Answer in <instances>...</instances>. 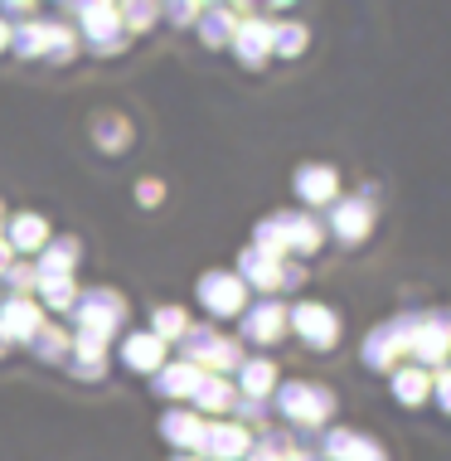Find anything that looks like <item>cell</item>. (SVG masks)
Segmentation results:
<instances>
[{"label": "cell", "instance_id": "f1b7e54d", "mask_svg": "<svg viewBox=\"0 0 451 461\" xmlns=\"http://www.w3.org/2000/svg\"><path fill=\"white\" fill-rule=\"evenodd\" d=\"M30 350L34 359H49V365H59V359H68V335L59 326H40L30 335Z\"/></svg>", "mask_w": 451, "mask_h": 461}, {"label": "cell", "instance_id": "8fae6325", "mask_svg": "<svg viewBox=\"0 0 451 461\" xmlns=\"http://www.w3.org/2000/svg\"><path fill=\"white\" fill-rule=\"evenodd\" d=\"M325 229L335 233V239L340 243H365L369 239V229H374V209L365 204V199H335V209H330V223H325Z\"/></svg>", "mask_w": 451, "mask_h": 461}, {"label": "cell", "instance_id": "f35d334b", "mask_svg": "<svg viewBox=\"0 0 451 461\" xmlns=\"http://www.w3.org/2000/svg\"><path fill=\"white\" fill-rule=\"evenodd\" d=\"M286 461H325V456L311 452V447H292V452H286Z\"/></svg>", "mask_w": 451, "mask_h": 461}, {"label": "cell", "instance_id": "cb8c5ba5", "mask_svg": "<svg viewBox=\"0 0 451 461\" xmlns=\"http://www.w3.org/2000/svg\"><path fill=\"white\" fill-rule=\"evenodd\" d=\"M320 239H325V223L316 214H292V223H286V253L306 258L320 248Z\"/></svg>", "mask_w": 451, "mask_h": 461}, {"label": "cell", "instance_id": "60d3db41", "mask_svg": "<svg viewBox=\"0 0 451 461\" xmlns=\"http://www.w3.org/2000/svg\"><path fill=\"white\" fill-rule=\"evenodd\" d=\"M0 49H10V24L0 20Z\"/></svg>", "mask_w": 451, "mask_h": 461}, {"label": "cell", "instance_id": "836d02e7", "mask_svg": "<svg viewBox=\"0 0 451 461\" xmlns=\"http://www.w3.org/2000/svg\"><path fill=\"white\" fill-rule=\"evenodd\" d=\"M34 282H40V277H34V263H20V258H15V263H10V272H5L10 296H30Z\"/></svg>", "mask_w": 451, "mask_h": 461}, {"label": "cell", "instance_id": "83f0119b", "mask_svg": "<svg viewBox=\"0 0 451 461\" xmlns=\"http://www.w3.org/2000/svg\"><path fill=\"white\" fill-rule=\"evenodd\" d=\"M93 136H97V146H103V151H112V156L131 146V127H127V117H117V112L97 117V122H93Z\"/></svg>", "mask_w": 451, "mask_h": 461}, {"label": "cell", "instance_id": "f546056e", "mask_svg": "<svg viewBox=\"0 0 451 461\" xmlns=\"http://www.w3.org/2000/svg\"><path fill=\"white\" fill-rule=\"evenodd\" d=\"M185 330H190V316H185L180 306H156V316H150V335H156L160 345H166V340H180Z\"/></svg>", "mask_w": 451, "mask_h": 461}, {"label": "cell", "instance_id": "30bf717a", "mask_svg": "<svg viewBox=\"0 0 451 461\" xmlns=\"http://www.w3.org/2000/svg\"><path fill=\"white\" fill-rule=\"evenodd\" d=\"M78 20H83V34H87V49H97V54H117V49L127 44L117 5H78Z\"/></svg>", "mask_w": 451, "mask_h": 461}, {"label": "cell", "instance_id": "ee69618b", "mask_svg": "<svg viewBox=\"0 0 451 461\" xmlns=\"http://www.w3.org/2000/svg\"><path fill=\"white\" fill-rule=\"evenodd\" d=\"M0 229H5V204H0Z\"/></svg>", "mask_w": 451, "mask_h": 461}, {"label": "cell", "instance_id": "ac0fdd59", "mask_svg": "<svg viewBox=\"0 0 451 461\" xmlns=\"http://www.w3.org/2000/svg\"><path fill=\"white\" fill-rule=\"evenodd\" d=\"M122 365H131L136 374H156V369H166V345L150 330H136L122 340Z\"/></svg>", "mask_w": 451, "mask_h": 461}, {"label": "cell", "instance_id": "4fadbf2b", "mask_svg": "<svg viewBox=\"0 0 451 461\" xmlns=\"http://www.w3.org/2000/svg\"><path fill=\"white\" fill-rule=\"evenodd\" d=\"M40 302H30V296H10V302H0V335L15 345H30V335L40 330Z\"/></svg>", "mask_w": 451, "mask_h": 461}, {"label": "cell", "instance_id": "4316f807", "mask_svg": "<svg viewBox=\"0 0 451 461\" xmlns=\"http://www.w3.org/2000/svg\"><path fill=\"white\" fill-rule=\"evenodd\" d=\"M428 393H432V374L422 369V365H408V369L393 374V398H398V403L412 408V403H422Z\"/></svg>", "mask_w": 451, "mask_h": 461}, {"label": "cell", "instance_id": "9a60e30c", "mask_svg": "<svg viewBox=\"0 0 451 461\" xmlns=\"http://www.w3.org/2000/svg\"><path fill=\"white\" fill-rule=\"evenodd\" d=\"M296 194L306 199V204H335V199H340V176H335L330 166H316V160H311V166H301L296 170Z\"/></svg>", "mask_w": 451, "mask_h": 461}, {"label": "cell", "instance_id": "7402d4cb", "mask_svg": "<svg viewBox=\"0 0 451 461\" xmlns=\"http://www.w3.org/2000/svg\"><path fill=\"white\" fill-rule=\"evenodd\" d=\"M238 277H243V286H257V292H277L282 263H277V258H267L262 248H248V253L238 258Z\"/></svg>", "mask_w": 451, "mask_h": 461}, {"label": "cell", "instance_id": "7c38bea8", "mask_svg": "<svg viewBox=\"0 0 451 461\" xmlns=\"http://www.w3.org/2000/svg\"><path fill=\"white\" fill-rule=\"evenodd\" d=\"M325 461H388V452L374 438H359V432L349 428H330L325 432V442L316 447Z\"/></svg>", "mask_w": 451, "mask_h": 461}, {"label": "cell", "instance_id": "74e56055", "mask_svg": "<svg viewBox=\"0 0 451 461\" xmlns=\"http://www.w3.org/2000/svg\"><path fill=\"white\" fill-rule=\"evenodd\" d=\"M166 15L185 24V20H199V5H170V10H166Z\"/></svg>", "mask_w": 451, "mask_h": 461}, {"label": "cell", "instance_id": "b9f144b4", "mask_svg": "<svg viewBox=\"0 0 451 461\" xmlns=\"http://www.w3.org/2000/svg\"><path fill=\"white\" fill-rule=\"evenodd\" d=\"M175 461H199V456H190V452H180V456H175Z\"/></svg>", "mask_w": 451, "mask_h": 461}, {"label": "cell", "instance_id": "484cf974", "mask_svg": "<svg viewBox=\"0 0 451 461\" xmlns=\"http://www.w3.org/2000/svg\"><path fill=\"white\" fill-rule=\"evenodd\" d=\"M190 398H194L199 413H229V408H233V384L219 379V374H204V379H199V389H194Z\"/></svg>", "mask_w": 451, "mask_h": 461}, {"label": "cell", "instance_id": "d590c367", "mask_svg": "<svg viewBox=\"0 0 451 461\" xmlns=\"http://www.w3.org/2000/svg\"><path fill=\"white\" fill-rule=\"evenodd\" d=\"M432 384H437V403H442V413H451V369H442Z\"/></svg>", "mask_w": 451, "mask_h": 461}, {"label": "cell", "instance_id": "e575fe53", "mask_svg": "<svg viewBox=\"0 0 451 461\" xmlns=\"http://www.w3.org/2000/svg\"><path fill=\"white\" fill-rule=\"evenodd\" d=\"M136 199H141V204H160V199H166V180L146 176L141 185H136Z\"/></svg>", "mask_w": 451, "mask_h": 461}, {"label": "cell", "instance_id": "ffe728a7", "mask_svg": "<svg viewBox=\"0 0 451 461\" xmlns=\"http://www.w3.org/2000/svg\"><path fill=\"white\" fill-rule=\"evenodd\" d=\"M40 263H34V277H73V267H78V239H49L40 248Z\"/></svg>", "mask_w": 451, "mask_h": 461}, {"label": "cell", "instance_id": "e0dca14e", "mask_svg": "<svg viewBox=\"0 0 451 461\" xmlns=\"http://www.w3.org/2000/svg\"><path fill=\"white\" fill-rule=\"evenodd\" d=\"M233 393H243V398H253V403H262L267 393H277V365L272 359H243L238 365V384H233Z\"/></svg>", "mask_w": 451, "mask_h": 461}, {"label": "cell", "instance_id": "1f68e13d", "mask_svg": "<svg viewBox=\"0 0 451 461\" xmlns=\"http://www.w3.org/2000/svg\"><path fill=\"white\" fill-rule=\"evenodd\" d=\"M34 292H40L54 311H73V302H78V286H73V277H44V282H34Z\"/></svg>", "mask_w": 451, "mask_h": 461}, {"label": "cell", "instance_id": "3957f363", "mask_svg": "<svg viewBox=\"0 0 451 461\" xmlns=\"http://www.w3.org/2000/svg\"><path fill=\"white\" fill-rule=\"evenodd\" d=\"M83 302H73L83 321V335H97V340H107V335H117L122 316H127V302H122L117 292H107V286H97V292H78Z\"/></svg>", "mask_w": 451, "mask_h": 461}, {"label": "cell", "instance_id": "4dcf8cb0", "mask_svg": "<svg viewBox=\"0 0 451 461\" xmlns=\"http://www.w3.org/2000/svg\"><path fill=\"white\" fill-rule=\"evenodd\" d=\"M306 40H311V30H306V24H301V20L272 24V54H282V59L301 54V49H306Z\"/></svg>", "mask_w": 451, "mask_h": 461}, {"label": "cell", "instance_id": "d6986e66", "mask_svg": "<svg viewBox=\"0 0 451 461\" xmlns=\"http://www.w3.org/2000/svg\"><path fill=\"white\" fill-rule=\"evenodd\" d=\"M68 355H73V374H78V379H103V369H107V340L78 330L68 340Z\"/></svg>", "mask_w": 451, "mask_h": 461}, {"label": "cell", "instance_id": "5b68a950", "mask_svg": "<svg viewBox=\"0 0 451 461\" xmlns=\"http://www.w3.org/2000/svg\"><path fill=\"white\" fill-rule=\"evenodd\" d=\"M286 321H292V330L311 345V350H335V340H340V316L320 302H301Z\"/></svg>", "mask_w": 451, "mask_h": 461}, {"label": "cell", "instance_id": "ba28073f", "mask_svg": "<svg viewBox=\"0 0 451 461\" xmlns=\"http://www.w3.org/2000/svg\"><path fill=\"white\" fill-rule=\"evenodd\" d=\"M194 292L214 316H243V306H248V286L238 272H204Z\"/></svg>", "mask_w": 451, "mask_h": 461}, {"label": "cell", "instance_id": "8d00e7d4", "mask_svg": "<svg viewBox=\"0 0 451 461\" xmlns=\"http://www.w3.org/2000/svg\"><path fill=\"white\" fill-rule=\"evenodd\" d=\"M233 408H238V418H267V408L253 403V398H233Z\"/></svg>", "mask_w": 451, "mask_h": 461}, {"label": "cell", "instance_id": "44dd1931", "mask_svg": "<svg viewBox=\"0 0 451 461\" xmlns=\"http://www.w3.org/2000/svg\"><path fill=\"white\" fill-rule=\"evenodd\" d=\"M233 20H248V10H238V5H209V10H199V34H204V44H233V30L238 24Z\"/></svg>", "mask_w": 451, "mask_h": 461}, {"label": "cell", "instance_id": "8992f818", "mask_svg": "<svg viewBox=\"0 0 451 461\" xmlns=\"http://www.w3.org/2000/svg\"><path fill=\"white\" fill-rule=\"evenodd\" d=\"M412 326H418V316H398V321H388V326H379L365 340V365L369 369H398V355L408 350Z\"/></svg>", "mask_w": 451, "mask_h": 461}, {"label": "cell", "instance_id": "ab89813d", "mask_svg": "<svg viewBox=\"0 0 451 461\" xmlns=\"http://www.w3.org/2000/svg\"><path fill=\"white\" fill-rule=\"evenodd\" d=\"M10 263H15V253H10V243L0 239V277H5V272H10Z\"/></svg>", "mask_w": 451, "mask_h": 461}, {"label": "cell", "instance_id": "d4e9b609", "mask_svg": "<svg viewBox=\"0 0 451 461\" xmlns=\"http://www.w3.org/2000/svg\"><path fill=\"white\" fill-rule=\"evenodd\" d=\"M199 432H204V418L199 413H166L160 418V438H166L175 452H194Z\"/></svg>", "mask_w": 451, "mask_h": 461}, {"label": "cell", "instance_id": "7a4b0ae2", "mask_svg": "<svg viewBox=\"0 0 451 461\" xmlns=\"http://www.w3.org/2000/svg\"><path fill=\"white\" fill-rule=\"evenodd\" d=\"M277 413L301 422V428H320L325 418L335 413V393L325 384H306V379H292V384H277Z\"/></svg>", "mask_w": 451, "mask_h": 461}, {"label": "cell", "instance_id": "52a82bcc", "mask_svg": "<svg viewBox=\"0 0 451 461\" xmlns=\"http://www.w3.org/2000/svg\"><path fill=\"white\" fill-rule=\"evenodd\" d=\"M408 350L418 355L422 365H442L451 355V311H428V316H418Z\"/></svg>", "mask_w": 451, "mask_h": 461}, {"label": "cell", "instance_id": "5bb4252c", "mask_svg": "<svg viewBox=\"0 0 451 461\" xmlns=\"http://www.w3.org/2000/svg\"><path fill=\"white\" fill-rule=\"evenodd\" d=\"M233 49H238V59H243V68H262V64H267V54H272V24L253 20V15L238 20Z\"/></svg>", "mask_w": 451, "mask_h": 461}, {"label": "cell", "instance_id": "6da1fadb", "mask_svg": "<svg viewBox=\"0 0 451 461\" xmlns=\"http://www.w3.org/2000/svg\"><path fill=\"white\" fill-rule=\"evenodd\" d=\"M10 49L20 59H49V64H68L78 40H73L68 24L54 20H30V24H10Z\"/></svg>", "mask_w": 451, "mask_h": 461}, {"label": "cell", "instance_id": "7bdbcfd3", "mask_svg": "<svg viewBox=\"0 0 451 461\" xmlns=\"http://www.w3.org/2000/svg\"><path fill=\"white\" fill-rule=\"evenodd\" d=\"M5 350H10V340H5V335H0V355H5Z\"/></svg>", "mask_w": 451, "mask_h": 461}, {"label": "cell", "instance_id": "2e32d148", "mask_svg": "<svg viewBox=\"0 0 451 461\" xmlns=\"http://www.w3.org/2000/svg\"><path fill=\"white\" fill-rule=\"evenodd\" d=\"M0 239L10 243V253H40L49 243V219L44 214H15V219H5Z\"/></svg>", "mask_w": 451, "mask_h": 461}, {"label": "cell", "instance_id": "277c9868", "mask_svg": "<svg viewBox=\"0 0 451 461\" xmlns=\"http://www.w3.org/2000/svg\"><path fill=\"white\" fill-rule=\"evenodd\" d=\"M248 447H253V438L243 432V422H204V432H199L194 452L199 461H248Z\"/></svg>", "mask_w": 451, "mask_h": 461}, {"label": "cell", "instance_id": "d6a6232c", "mask_svg": "<svg viewBox=\"0 0 451 461\" xmlns=\"http://www.w3.org/2000/svg\"><path fill=\"white\" fill-rule=\"evenodd\" d=\"M117 15H122V34H141V30H150V20L160 15L156 5H117Z\"/></svg>", "mask_w": 451, "mask_h": 461}, {"label": "cell", "instance_id": "9c48e42d", "mask_svg": "<svg viewBox=\"0 0 451 461\" xmlns=\"http://www.w3.org/2000/svg\"><path fill=\"white\" fill-rule=\"evenodd\" d=\"M286 330V306L277 296H257V302L243 306V340L253 345H277Z\"/></svg>", "mask_w": 451, "mask_h": 461}, {"label": "cell", "instance_id": "603a6c76", "mask_svg": "<svg viewBox=\"0 0 451 461\" xmlns=\"http://www.w3.org/2000/svg\"><path fill=\"white\" fill-rule=\"evenodd\" d=\"M199 379H204V374H199L194 365H166V369H156V379H150V389H156L160 398H190L194 389H199Z\"/></svg>", "mask_w": 451, "mask_h": 461}]
</instances>
